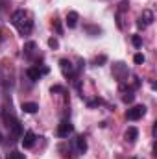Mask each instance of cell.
<instances>
[{"mask_svg":"<svg viewBox=\"0 0 157 159\" xmlns=\"http://www.w3.org/2000/svg\"><path fill=\"white\" fill-rule=\"evenodd\" d=\"M11 22H13V26H15L22 35H28V34H32V30H34V20H32L30 15H28L26 11H22V9L15 11V13L11 15Z\"/></svg>","mask_w":157,"mask_h":159,"instance_id":"6da1fadb","label":"cell"},{"mask_svg":"<svg viewBox=\"0 0 157 159\" xmlns=\"http://www.w3.org/2000/svg\"><path fill=\"white\" fill-rule=\"evenodd\" d=\"M146 115V106H133L131 109H128L126 111V119L128 120H139V119H142Z\"/></svg>","mask_w":157,"mask_h":159,"instance_id":"7a4b0ae2","label":"cell"},{"mask_svg":"<svg viewBox=\"0 0 157 159\" xmlns=\"http://www.w3.org/2000/svg\"><path fill=\"white\" fill-rule=\"evenodd\" d=\"M59 69H61V72H63V76L65 78H72L74 76V67H72V63L69 61V59H59Z\"/></svg>","mask_w":157,"mask_h":159,"instance_id":"3957f363","label":"cell"},{"mask_svg":"<svg viewBox=\"0 0 157 159\" xmlns=\"http://www.w3.org/2000/svg\"><path fill=\"white\" fill-rule=\"evenodd\" d=\"M72 131H74V126H72L69 120H63V122L57 126V135H59V137H69Z\"/></svg>","mask_w":157,"mask_h":159,"instance_id":"277c9868","label":"cell"},{"mask_svg":"<svg viewBox=\"0 0 157 159\" xmlns=\"http://www.w3.org/2000/svg\"><path fill=\"white\" fill-rule=\"evenodd\" d=\"M35 139H37V137H35L34 131H26L24 137H22V146H24V148H32V146L35 144Z\"/></svg>","mask_w":157,"mask_h":159,"instance_id":"5b68a950","label":"cell"},{"mask_svg":"<svg viewBox=\"0 0 157 159\" xmlns=\"http://www.w3.org/2000/svg\"><path fill=\"white\" fill-rule=\"evenodd\" d=\"M78 19H79V15H78V11H69L67 13V26L69 28H76V24H78Z\"/></svg>","mask_w":157,"mask_h":159,"instance_id":"8992f818","label":"cell"},{"mask_svg":"<svg viewBox=\"0 0 157 159\" xmlns=\"http://www.w3.org/2000/svg\"><path fill=\"white\" fill-rule=\"evenodd\" d=\"M124 137H126V141H128V143H135V141H137V137H139V129H137L135 126H131V128H128V129H126V135H124Z\"/></svg>","mask_w":157,"mask_h":159,"instance_id":"52a82bcc","label":"cell"},{"mask_svg":"<svg viewBox=\"0 0 157 159\" xmlns=\"http://www.w3.org/2000/svg\"><path fill=\"white\" fill-rule=\"evenodd\" d=\"M113 74H115V78L122 80L124 78V74H128V69L124 67V63H117V65L113 67Z\"/></svg>","mask_w":157,"mask_h":159,"instance_id":"ba28073f","label":"cell"},{"mask_svg":"<svg viewBox=\"0 0 157 159\" xmlns=\"http://www.w3.org/2000/svg\"><path fill=\"white\" fill-rule=\"evenodd\" d=\"M37 109H39V106L35 102H24L22 104V111L24 113H30L32 115V113H37Z\"/></svg>","mask_w":157,"mask_h":159,"instance_id":"9c48e42d","label":"cell"},{"mask_svg":"<svg viewBox=\"0 0 157 159\" xmlns=\"http://www.w3.org/2000/svg\"><path fill=\"white\" fill-rule=\"evenodd\" d=\"M141 20H142L146 26H148V24H152V22H154V13H152L150 9H144V11H142V17H141Z\"/></svg>","mask_w":157,"mask_h":159,"instance_id":"30bf717a","label":"cell"},{"mask_svg":"<svg viewBox=\"0 0 157 159\" xmlns=\"http://www.w3.org/2000/svg\"><path fill=\"white\" fill-rule=\"evenodd\" d=\"M26 74H28V78L32 80V81H37V80L41 78V70H39V69H35V67L28 69V70H26Z\"/></svg>","mask_w":157,"mask_h":159,"instance_id":"8fae6325","label":"cell"},{"mask_svg":"<svg viewBox=\"0 0 157 159\" xmlns=\"http://www.w3.org/2000/svg\"><path fill=\"white\" fill-rule=\"evenodd\" d=\"M37 48V44H35V41H28V43H24V54L26 56H30V54H34V50Z\"/></svg>","mask_w":157,"mask_h":159,"instance_id":"7c38bea8","label":"cell"},{"mask_svg":"<svg viewBox=\"0 0 157 159\" xmlns=\"http://www.w3.org/2000/svg\"><path fill=\"white\" fill-rule=\"evenodd\" d=\"M76 146H78V150L81 154L87 152V141H85V137H78V139H76Z\"/></svg>","mask_w":157,"mask_h":159,"instance_id":"4fadbf2b","label":"cell"},{"mask_svg":"<svg viewBox=\"0 0 157 159\" xmlns=\"http://www.w3.org/2000/svg\"><path fill=\"white\" fill-rule=\"evenodd\" d=\"M122 100H124L126 104H131V102L135 100V94H133V91H126V93H124V96H122Z\"/></svg>","mask_w":157,"mask_h":159,"instance_id":"5bb4252c","label":"cell"},{"mask_svg":"<svg viewBox=\"0 0 157 159\" xmlns=\"http://www.w3.org/2000/svg\"><path fill=\"white\" fill-rule=\"evenodd\" d=\"M7 159H26V156L20 154V152H15V150H13V152L7 154Z\"/></svg>","mask_w":157,"mask_h":159,"instance_id":"9a60e30c","label":"cell"},{"mask_svg":"<svg viewBox=\"0 0 157 159\" xmlns=\"http://www.w3.org/2000/svg\"><path fill=\"white\" fill-rule=\"evenodd\" d=\"M131 43H133L135 48H141V46H142V37H141V35H133V37H131Z\"/></svg>","mask_w":157,"mask_h":159,"instance_id":"2e32d148","label":"cell"},{"mask_svg":"<svg viewBox=\"0 0 157 159\" xmlns=\"http://www.w3.org/2000/svg\"><path fill=\"white\" fill-rule=\"evenodd\" d=\"M48 46L50 48H59V41L56 39V37H50L48 39Z\"/></svg>","mask_w":157,"mask_h":159,"instance_id":"e0dca14e","label":"cell"},{"mask_svg":"<svg viewBox=\"0 0 157 159\" xmlns=\"http://www.w3.org/2000/svg\"><path fill=\"white\" fill-rule=\"evenodd\" d=\"M144 59H146V57H144L142 54H135V57H133V61H135L137 65H142V63H144Z\"/></svg>","mask_w":157,"mask_h":159,"instance_id":"ac0fdd59","label":"cell"},{"mask_svg":"<svg viewBox=\"0 0 157 159\" xmlns=\"http://www.w3.org/2000/svg\"><path fill=\"white\" fill-rule=\"evenodd\" d=\"M50 91H52V93H65V87H63V85H52Z\"/></svg>","mask_w":157,"mask_h":159,"instance_id":"d6986e66","label":"cell"},{"mask_svg":"<svg viewBox=\"0 0 157 159\" xmlns=\"http://www.w3.org/2000/svg\"><path fill=\"white\" fill-rule=\"evenodd\" d=\"M52 26L56 28V32H57V34H61V32H63V28H61V24H59V20H54V22H52Z\"/></svg>","mask_w":157,"mask_h":159,"instance_id":"ffe728a7","label":"cell"},{"mask_svg":"<svg viewBox=\"0 0 157 159\" xmlns=\"http://www.w3.org/2000/svg\"><path fill=\"white\" fill-rule=\"evenodd\" d=\"M105 61H107V57H105V56H98V57L94 59V63H96V65H102V63H105Z\"/></svg>","mask_w":157,"mask_h":159,"instance_id":"44dd1931","label":"cell"},{"mask_svg":"<svg viewBox=\"0 0 157 159\" xmlns=\"http://www.w3.org/2000/svg\"><path fill=\"white\" fill-rule=\"evenodd\" d=\"M137 28H139V30H144V28H146V24H144L141 19H139V20H137Z\"/></svg>","mask_w":157,"mask_h":159,"instance_id":"7402d4cb","label":"cell"},{"mask_svg":"<svg viewBox=\"0 0 157 159\" xmlns=\"http://www.w3.org/2000/svg\"><path fill=\"white\" fill-rule=\"evenodd\" d=\"M48 72H50L48 67H43V69H41V76H43V74H48Z\"/></svg>","mask_w":157,"mask_h":159,"instance_id":"603a6c76","label":"cell"},{"mask_svg":"<svg viewBox=\"0 0 157 159\" xmlns=\"http://www.w3.org/2000/svg\"><path fill=\"white\" fill-rule=\"evenodd\" d=\"M0 41H2V35H0Z\"/></svg>","mask_w":157,"mask_h":159,"instance_id":"cb8c5ba5","label":"cell"}]
</instances>
